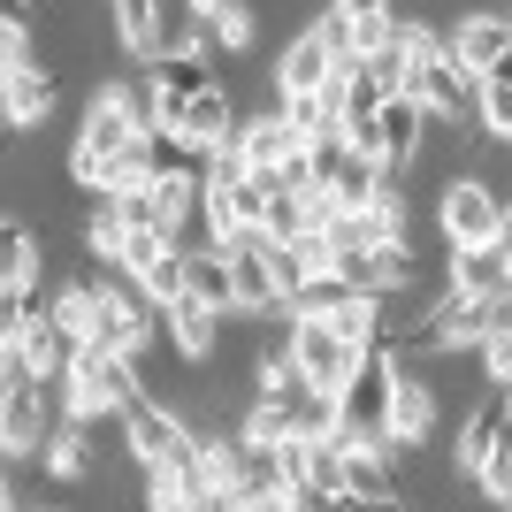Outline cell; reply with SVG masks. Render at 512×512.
Masks as SVG:
<instances>
[{"label":"cell","mask_w":512,"mask_h":512,"mask_svg":"<svg viewBox=\"0 0 512 512\" xmlns=\"http://www.w3.org/2000/svg\"><path fill=\"white\" fill-rule=\"evenodd\" d=\"M138 138H153V92L146 85H100L85 100L77 146H69V184L92 192L100 161H107V153H123V146H138Z\"/></svg>","instance_id":"cell-1"},{"label":"cell","mask_w":512,"mask_h":512,"mask_svg":"<svg viewBox=\"0 0 512 512\" xmlns=\"http://www.w3.org/2000/svg\"><path fill=\"white\" fill-rule=\"evenodd\" d=\"M146 375H138V360L130 352H115V344H77V360H69L62 375V413L69 421H123L130 398H146Z\"/></svg>","instance_id":"cell-2"},{"label":"cell","mask_w":512,"mask_h":512,"mask_svg":"<svg viewBox=\"0 0 512 512\" xmlns=\"http://www.w3.org/2000/svg\"><path fill=\"white\" fill-rule=\"evenodd\" d=\"M505 222H512V199L482 176H451L436 192V230H444L451 253H474V245H505Z\"/></svg>","instance_id":"cell-3"},{"label":"cell","mask_w":512,"mask_h":512,"mask_svg":"<svg viewBox=\"0 0 512 512\" xmlns=\"http://www.w3.org/2000/svg\"><path fill=\"white\" fill-rule=\"evenodd\" d=\"M54 428H62V383L0 375V451L8 459H46Z\"/></svg>","instance_id":"cell-4"},{"label":"cell","mask_w":512,"mask_h":512,"mask_svg":"<svg viewBox=\"0 0 512 512\" xmlns=\"http://www.w3.org/2000/svg\"><path fill=\"white\" fill-rule=\"evenodd\" d=\"M199 444V428H192V413L184 406H169V398H130V413H123V451L138 459V474L146 467H161V459H184V451Z\"/></svg>","instance_id":"cell-5"},{"label":"cell","mask_w":512,"mask_h":512,"mask_svg":"<svg viewBox=\"0 0 512 512\" xmlns=\"http://www.w3.org/2000/svg\"><path fill=\"white\" fill-rule=\"evenodd\" d=\"M291 360H299V375L314 390H337V398H344V383L367 367V352L344 337L337 321H291Z\"/></svg>","instance_id":"cell-6"},{"label":"cell","mask_w":512,"mask_h":512,"mask_svg":"<svg viewBox=\"0 0 512 512\" xmlns=\"http://www.w3.org/2000/svg\"><path fill=\"white\" fill-rule=\"evenodd\" d=\"M444 46H451V62L467 69V77L490 85L497 69L512 62V16H497V8H459V16L444 23Z\"/></svg>","instance_id":"cell-7"},{"label":"cell","mask_w":512,"mask_h":512,"mask_svg":"<svg viewBox=\"0 0 512 512\" xmlns=\"http://www.w3.org/2000/svg\"><path fill=\"white\" fill-rule=\"evenodd\" d=\"M222 253H230L237 314H276V306H291V299H283V283H276V237H268V230H237Z\"/></svg>","instance_id":"cell-8"},{"label":"cell","mask_w":512,"mask_h":512,"mask_svg":"<svg viewBox=\"0 0 512 512\" xmlns=\"http://www.w3.org/2000/svg\"><path fill=\"white\" fill-rule=\"evenodd\" d=\"M337 54H329V39H321L314 23H299V31H291V39H283V54L276 62H268V92H276V100H299V92H329L337 85Z\"/></svg>","instance_id":"cell-9"},{"label":"cell","mask_w":512,"mask_h":512,"mask_svg":"<svg viewBox=\"0 0 512 512\" xmlns=\"http://www.w3.org/2000/svg\"><path fill=\"white\" fill-rule=\"evenodd\" d=\"M69 360H77V337L54 329V314H39L23 337H0V375H39V383H62Z\"/></svg>","instance_id":"cell-10"},{"label":"cell","mask_w":512,"mask_h":512,"mask_svg":"<svg viewBox=\"0 0 512 512\" xmlns=\"http://www.w3.org/2000/svg\"><path fill=\"white\" fill-rule=\"evenodd\" d=\"M398 360V383H390V444H428L436 436V421H444V406H436V383H428L421 367L406 360V352H390Z\"/></svg>","instance_id":"cell-11"},{"label":"cell","mask_w":512,"mask_h":512,"mask_svg":"<svg viewBox=\"0 0 512 512\" xmlns=\"http://www.w3.org/2000/svg\"><path fill=\"white\" fill-rule=\"evenodd\" d=\"M390 383H398V360H390V352H367V367L344 383V428H352L360 444H375L390 428Z\"/></svg>","instance_id":"cell-12"},{"label":"cell","mask_w":512,"mask_h":512,"mask_svg":"<svg viewBox=\"0 0 512 512\" xmlns=\"http://www.w3.org/2000/svg\"><path fill=\"white\" fill-rule=\"evenodd\" d=\"M344 283L367 291V299L413 291V283H421V253H413V237H383L375 253H352V260H344Z\"/></svg>","instance_id":"cell-13"},{"label":"cell","mask_w":512,"mask_h":512,"mask_svg":"<svg viewBox=\"0 0 512 512\" xmlns=\"http://www.w3.org/2000/svg\"><path fill=\"white\" fill-rule=\"evenodd\" d=\"M421 100H428V115L436 123H451V130H482V77H467V69L451 62V54H436V62L421 69Z\"/></svg>","instance_id":"cell-14"},{"label":"cell","mask_w":512,"mask_h":512,"mask_svg":"<svg viewBox=\"0 0 512 512\" xmlns=\"http://www.w3.org/2000/svg\"><path fill=\"white\" fill-rule=\"evenodd\" d=\"M54 100H62V85H54V69L31 62V69H0V115H8V130H39L46 115H54Z\"/></svg>","instance_id":"cell-15"},{"label":"cell","mask_w":512,"mask_h":512,"mask_svg":"<svg viewBox=\"0 0 512 512\" xmlns=\"http://www.w3.org/2000/svg\"><path fill=\"white\" fill-rule=\"evenodd\" d=\"M512 406H505V390L497 398H482V406H467V421H459V444H451V467H459V482H482V467H490V451L497 436H505Z\"/></svg>","instance_id":"cell-16"},{"label":"cell","mask_w":512,"mask_h":512,"mask_svg":"<svg viewBox=\"0 0 512 512\" xmlns=\"http://www.w3.org/2000/svg\"><path fill=\"white\" fill-rule=\"evenodd\" d=\"M169 0H115V46H123L130 62H161V46H169Z\"/></svg>","instance_id":"cell-17"},{"label":"cell","mask_w":512,"mask_h":512,"mask_svg":"<svg viewBox=\"0 0 512 512\" xmlns=\"http://www.w3.org/2000/svg\"><path fill=\"white\" fill-rule=\"evenodd\" d=\"M222 321L230 314H207L199 299H176V306H161V337H169L192 367H207L214 352H222Z\"/></svg>","instance_id":"cell-18"},{"label":"cell","mask_w":512,"mask_h":512,"mask_svg":"<svg viewBox=\"0 0 512 512\" xmlns=\"http://www.w3.org/2000/svg\"><path fill=\"white\" fill-rule=\"evenodd\" d=\"M184 23H192V31H207L214 46H222V54H245V46H253V0H184ZM176 39V31H169Z\"/></svg>","instance_id":"cell-19"},{"label":"cell","mask_w":512,"mask_h":512,"mask_svg":"<svg viewBox=\"0 0 512 512\" xmlns=\"http://www.w3.org/2000/svg\"><path fill=\"white\" fill-rule=\"evenodd\" d=\"M237 153H245V161H253V176H268V169H283V153H299L306 138L291 123H283V107H268V115H245V123H237V138H230Z\"/></svg>","instance_id":"cell-20"},{"label":"cell","mask_w":512,"mask_h":512,"mask_svg":"<svg viewBox=\"0 0 512 512\" xmlns=\"http://www.w3.org/2000/svg\"><path fill=\"white\" fill-rule=\"evenodd\" d=\"M451 291H467V299H497V291H512V253L505 245H474V253H451L444 260Z\"/></svg>","instance_id":"cell-21"},{"label":"cell","mask_w":512,"mask_h":512,"mask_svg":"<svg viewBox=\"0 0 512 512\" xmlns=\"http://www.w3.org/2000/svg\"><path fill=\"white\" fill-rule=\"evenodd\" d=\"M184 299H199L207 314H237V283H230V253L222 245H199L184 260Z\"/></svg>","instance_id":"cell-22"},{"label":"cell","mask_w":512,"mask_h":512,"mask_svg":"<svg viewBox=\"0 0 512 512\" xmlns=\"http://www.w3.org/2000/svg\"><path fill=\"white\" fill-rule=\"evenodd\" d=\"M0 245H8L0 299H31V283H39V268H46V245L31 237V222H23V214H8V222H0Z\"/></svg>","instance_id":"cell-23"},{"label":"cell","mask_w":512,"mask_h":512,"mask_svg":"<svg viewBox=\"0 0 512 512\" xmlns=\"http://www.w3.org/2000/svg\"><path fill=\"white\" fill-rule=\"evenodd\" d=\"M237 123H245V115H237V100H230L222 85H214V92H199V100L184 107V138H192L199 153L230 146V138H237Z\"/></svg>","instance_id":"cell-24"},{"label":"cell","mask_w":512,"mask_h":512,"mask_svg":"<svg viewBox=\"0 0 512 512\" xmlns=\"http://www.w3.org/2000/svg\"><path fill=\"white\" fill-rule=\"evenodd\" d=\"M383 184H390V169L375 161V153H360L352 138H344V161H337V176H329L337 207H375V199H383Z\"/></svg>","instance_id":"cell-25"},{"label":"cell","mask_w":512,"mask_h":512,"mask_svg":"<svg viewBox=\"0 0 512 512\" xmlns=\"http://www.w3.org/2000/svg\"><path fill=\"white\" fill-rule=\"evenodd\" d=\"M46 314H54V329H69L77 344H92V337H100V268H92V276H77L69 291H54V299H46Z\"/></svg>","instance_id":"cell-26"},{"label":"cell","mask_w":512,"mask_h":512,"mask_svg":"<svg viewBox=\"0 0 512 512\" xmlns=\"http://www.w3.org/2000/svg\"><path fill=\"white\" fill-rule=\"evenodd\" d=\"M46 474L54 482H85V474H100V451H92V421H69L54 428V444H46Z\"/></svg>","instance_id":"cell-27"},{"label":"cell","mask_w":512,"mask_h":512,"mask_svg":"<svg viewBox=\"0 0 512 512\" xmlns=\"http://www.w3.org/2000/svg\"><path fill=\"white\" fill-rule=\"evenodd\" d=\"M329 100H337V115H344V138H352V130H375V115H383V100H390V92L375 85V77H367L360 62H352V69H337Z\"/></svg>","instance_id":"cell-28"},{"label":"cell","mask_w":512,"mask_h":512,"mask_svg":"<svg viewBox=\"0 0 512 512\" xmlns=\"http://www.w3.org/2000/svg\"><path fill=\"white\" fill-rule=\"evenodd\" d=\"M153 184V138H138V146L107 153L100 176H92V199H123V192H146Z\"/></svg>","instance_id":"cell-29"},{"label":"cell","mask_w":512,"mask_h":512,"mask_svg":"<svg viewBox=\"0 0 512 512\" xmlns=\"http://www.w3.org/2000/svg\"><path fill=\"white\" fill-rule=\"evenodd\" d=\"M184 260H192L184 245H161V253H153L146 268H130V283H138V291H146L153 306H176V299H184Z\"/></svg>","instance_id":"cell-30"},{"label":"cell","mask_w":512,"mask_h":512,"mask_svg":"<svg viewBox=\"0 0 512 512\" xmlns=\"http://www.w3.org/2000/svg\"><path fill=\"white\" fill-rule=\"evenodd\" d=\"M276 107H283V123L299 130L306 146H314V138H344V115H337L329 92H299V100H276Z\"/></svg>","instance_id":"cell-31"},{"label":"cell","mask_w":512,"mask_h":512,"mask_svg":"<svg viewBox=\"0 0 512 512\" xmlns=\"http://www.w3.org/2000/svg\"><path fill=\"white\" fill-rule=\"evenodd\" d=\"M352 299H360V291H352V283H344V268H337V276L306 283L299 299H291V314H299V321H321V314H337V306H352Z\"/></svg>","instance_id":"cell-32"},{"label":"cell","mask_w":512,"mask_h":512,"mask_svg":"<svg viewBox=\"0 0 512 512\" xmlns=\"http://www.w3.org/2000/svg\"><path fill=\"white\" fill-rule=\"evenodd\" d=\"M474 490L490 497V505L512 512V421H505V436H497V451H490V467H482V482H474Z\"/></svg>","instance_id":"cell-33"},{"label":"cell","mask_w":512,"mask_h":512,"mask_svg":"<svg viewBox=\"0 0 512 512\" xmlns=\"http://www.w3.org/2000/svg\"><path fill=\"white\" fill-rule=\"evenodd\" d=\"M260 230L276 237V245H291V237L321 230V222H314V207H306V199H276V207H268V222H260Z\"/></svg>","instance_id":"cell-34"},{"label":"cell","mask_w":512,"mask_h":512,"mask_svg":"<svg viewBox=\"0 0 512 512\" xmlns=\"http://www.w3.org/2000/svg\"><path fill=\"white\" fill-rule=\"evenodd\" d=\"M245 176H253V161H245V153H237V146H214V153H207V176H199V184H207V192H237Z\"/></svg>","instance_id":"cell-35"},{"label":"cell","mask_w":512,"mask_h":512,"mask_svg":"<svg viewBox=\"0 0 512 512\" xmlns=\"http://www.w3.org/2000/svg\"><path fill=\"white\" fill-rule=\"evenodd\" d=\"M39 46H31V16H8L0 23V69H31Z\"/></svg>","instance_id":"cell-36"},{"label":"cell","mask_w":512,"mask_h":512,"mask_svg":"<svg viewBox=\"0 0 512 512\" xmlns=\"http://www.w3.org/2000/svg\"><path fill=\"white\" fill-rule=\"evenodd\" d=\"M482 375H490L497 390H512V329H497V337L482 344Z\"/></svg>","instance_id":"cell-37"},{"label":"cell","mask_w":512,"mask_h":512,"mask_svg":"<svg viewBox=\"0 0 512 512\" xmlns=\"http://www.w3.org/2000/svg\"><path fill=\"white\" fill-rule=\"evenodd\" d=\"M161 245H176V237H161V230H130V237H123V260H115V268H123V276H130V268H146Z\"/></svg>","instance_id":"cell-38"},{"label":"cell","mask_w":512,"mask_h":512,"mask_svg":"<svg viewBox=\"0 0 512 512\" xmlns=\"http://www.w3.org/2000/svg\"><path fill=\"white\" fill-rule=\"evenodd\" d=\"M329 8H344V16H383L390 0H329Z\"/></svg>","instance_id":"cell-39"},{"label":"cell","mask_w":512,"mask_h":512,"mask_svg":"<svg viewBox=\"0 0 512 512\" xmlns=\"http://www.w3.org/2000/svg\"><path fill=\"white\" fill-rule=\"evenodd\" d=\"M505 406H512V390H505Z\"/></svg>","instance_id":"cell-40"}]
</instances>
